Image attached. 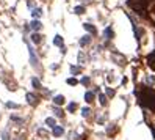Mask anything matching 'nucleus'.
Masks as SVG:
<instances>
[{
	"label": "nucleus",
	"instance_id": "nucleus-8",
	"mask_svg": "<svg viewBox=\"0 0 155 140\" xmlns=\"http://www.w3.org/2000/svg\"><path fill=\"white\" fill-rule=\"evenodd\" d=\"M53 44L58 46V47H63V38H61L60 35H57V36L53 38Z\"/></svg>",
	"mask_w": 155,
	"mask_h": 140
},
{
	"label": "nucleus",
	"instance_id": "nucleus-12",
	"mask_svg": "<svg viewBox=\"0 0 155 140\" xmlns=\"http://www.w3.org/2000/svg\"><path fill=\"white\" fill-rule=\"evenodd\" d=\"M30 27H31L33 30H39V28H41V27H42V24H41V22H39V21H33V22H31V25H30Z\"/></svg>",
	"mask_w": 155,
	"mask_h": 140
},
{
	"label": "nucleus",
	"instance_id": "nucleus-9",
	"mask_svg": "<svg viewBox=\"0 0 155 140\" xmlns=\"http://www.w3.org/2000/svg\"><path fill=\"white\" fill-rule=\"evenodd\" d=\"M85 101H86V102H93L94 101V93L93 91H86V95H85Z\"/></svg>",
	"mask_w": 155,
	"mask_h": 140
},
{
	"label": "nucleus",
	"instance_id": "nucleus-1",
	"mask_svg": "<svg viewBox=\"0 0 155 140\" xmlns=\"http://www.w3.org/2000/svg\"><path fill=\"white\" fill-rule=\"evenodd\" d=\"M140 104L147 109H155V93L152 88H143L140 95Z\"/></svg>",
	"mask_w": 155,
	"mask_h": 140
},
{
	"label": "nucleus",
	"instance_id": "nucleus-18",
	"mask_svg": "<svg viewBox=\"0 0 155 140\" xmlns=\"http://www.w3.org/2000/svg\"><path fill=\"white\" fill-rule=\"evenodd\" d=\"M67 84H69V85H77L78 80H77L75 77H69V79H67Z\"/></svg>",
	"mask_w": 155,
	"mask_h": 140
},
{
	"label": "nucleus",
	"instance_id": "nucleus-20",
	"mask_svg": "<svg viewBox=\"0 0 155 140\" xmlns=\"http://www.w3.org/2000/svg\"><path fill=\"white\" fill-rule=\"evenodd\" d=\"M75 109H77V104H75V102H71V104H69V107H67V110H69V112H74Z\"/></svg>",
	"mask_w": 155,
	"mask_h": 140
},
{
	"label": "nucleus",
	"instance_id": "nucleus-21",
	"mask_svg": "<svg viewBox=\"0 0 155 140\" xmlns=\"http://www.w3.org/2000/svg\"><path fill=\"white\" fill-rule=\"evenodd\" d=\"M6 107H11V109H17L19 105L14 104V102H6Z\"/></svg>",
	"mask_w": 155,
	"mask_h": 140
},
{
	"label": "nucleus",
	"instance_id": "nucleus-7",
	"mask_svg": "<svg viewBox=\"0 0 155 140\" xmlns=\"http://www.w3.org/2000/svg\"><path fill=\"white\" fill-rule=\"evenodd\" d=\"M53 102H55L57 105H61V104H64V96H61V95L55 96V98H53Z\"/></svg>",
	"mask_w": 155,
	"mask_h": 140
},
{
	"label": "nucleus",
	"instance_id": "nucleus-16",
	"mask_svg": "<svg viewBox=\"0 0 155 140\" xmlns=\"http://www.w3.org/2000/svg\"><path fill=\"white\" fill-rule=\"evenodd\" d=\"M45 124H47L49 128H53L57 123H55V120H53V118H47V120H45Z\"/></svg>",
	"mask_w": 155,
	"mask_h": 140
},
{
	"label": "nucleus",
	"instance_id": "nucleus-22",
	"mask_svg": "<svg viewBox=\"0 0 155 140\" xmlns=\"http://www.w3.org/2000/svg\"><path fill=\"white\" fill-rule=\"evenodd\" d=\"M81 115H83V116H88V115H89V109H88V107H85L83 110H81Z\"/></svg>",
	"mask_w": 155,
	"mask_h": 140
},
{
	"label": "nucleus",
	"instance_id": "nucleus-11",
	"mask_svg": "<svg viewBox=\"0 0 155 140\" xmlns=\"http://www.w3.org/2000/svg\"><path fill=\"white\" fill-rule=\"evenodd\" d=\"M89 41H91V36H83V38L80 39V46H86V44H89Z\"/></svg>",
	"mask_w": 155,
	"mask_h": 140
},
{
	"label": "nucleus",
	"instance_id": "nucleus-13",
	"mask_svg": "<svg viewBox=\"0 0 155 140\" xmlns=\"http://www.w3.org/2000/svg\"><path fill=\"white\" fill-rule=\"evenodd\" d=\"M31 41L36 43V44L41 43V35H39V33H33V35H31Z\"/></svg>",
	"mask_w": 155,
	"mask_h": 140
},
{
	"label": "nucleus",
	"instance_id": "nucleus-24",
	"mask_svg": "<svg viewBox=\"0 0 155 140\" xmlns=\"http://www.w3.org/2000/svg\"><path fill=\"white\" fill-rule=\"evenodd\" d=\"M71 71H72V74H77V72L80 71V68H77V66H72V68H71Z\"/></svg>",
	"mask_w": 155,
	"mask_h": 140
},
{
	"label": "nucleus",
	"instance_id": "nucleus-14",
	"mask_svg": "<svg viewBox=\"0 0 155 140\" xmlns=\"http://www.w3.org/2000/svg\"><path fill=\"white\" fill-rule=\"evenodd\" d=\"M31 14H33V18H41L42 11H41L39 8H35V9H33V13H31Z\"/></svg>",
	"mask_w": 155,
	"mask_h": 140
},
{
	"label": "nucleus",
	"instance_id": "nucleus-27",
	"mask_svg": "<svg viewBox=\"0 0 155 140\" xmlns=\"http://www.w3.org/2000/svg\"><path fill=\"white\" fill-rule=\"evenodd\" d=\"M83 2H93V0H83Z\"/></svg>",
	"mask_w": 155,
	"mask_h": 140
},
{
	"label": "nucleus",
	"instance_id": "nucleus-6",
	"mask_svg": "<svg viewBox=\"0 0 155 140\" xmlns=\"http://www.w3.org/2000/svg\"><path fill=\"white\" fill-rule=\"evenodd\" d=\"M83 28L86 30V32L93 33V35H96V32H97V30H96V27H94V25H91V24H83Z\"/></svg>",
	"mask_w": 155,
	"mask_h": 140
},
{
	"label": "nucleus",
	"instance_id": "nucleus-5",
	"mask_svg": "<svg viewBox=\"0 0 155 140\" xmlns=\"http://www.w3.org/2000/svg\"><path fill=\"white\" fill-rule=\"evenodd\" d=\"M28 51H30V57H31V65H33V66H36V63H38V58H36L35 51H33L31 46H28Z\"/></svg>",
	"mask_w": 155,
	"mask_h": 140
},
{
	"label": "nucleus",
	"instance_id": "nucleus-26",
	"mask_svg": "<svg viewBox=\"0 0 155 140\" xmlns=\"http://www.w3.org/2000/svg\"><path fill=\"white\" fill-rule=\"evenodd\" d=\"M107 93H108V96H113L114 95V91H113V90H110V88H107Z\"/></svg>",
	"mask_w": 155,
	"mask_h": 140
},
{
	"label": "nucleus",
	"instance_id": "nucleus-17",
	"mask_svg": "<svg viewBox=\"0 0 155 140\" xmlns=\"http://www.w3.org/2000/svg\"><path fill=\"white\" fill-rule=\"evenodd\" d=\"M33 87H35V88H41V82H39L38 80V79H36V77H33Z\"/></svg>",
	"mask_w": 155,
	"mask_h": 140
},
{
	"label": "nucleus",
	"instance_id": "nucleus-23",
	"mask_svg": "<svg viewBox=\"0 0 155 140\" xmlns=\"http://www.w3.org/2000/svg\"><path fill=\"white\" fill-rule=\"evenodd\" d=\"M81 84H83V85H88V84H89V77H83V79H81Z\"/></svg>",
	"mask_w": 155,
	"mask_h": 140
},
{
	"label": "nucleus",
	"instance_id": "nucleus-10",
	"mask_svg": "<svg viewBox=\"0 0 155 140\" xmlns=\"http://www.w3.org/2000/svg\"><path fill=\"white\" fill-rule=\"evenodd\" d=\"M103 35L105 36H107V38H113V36H114V33H113V28H111V27H107V28H105V32H103Z\"/></svg>",
	"mask_w": 155,
	"mask_h": 140
},
{
	"label": "nucleus",
	"instance_id": "nucleus-4",
	"mask_svg": "<svg viewBox=\"0 0 155 140\" xmlns=\"http://www.w3.org/2000/svg\"><path fill=\"white\" fill-rule=\"evenodd\" d=\"M63 132H64V129H63L61 126H57V124L53 126V135H55V137H61Z\"/></svg>",
	"mask_w": 155,
	"mask_h": 140
},
{
	"label": "nucleus",
	"instance_id": "nucleus-15",
	"mask_svg": "<svg viewBox=\"0 0 155 140\" xmlns=\"http://www.w3.org/2000/svg\"><path fill=\"white\" fill-rule=\"evenodd\" d=\"M74 13H75V14H83V13H85V8H83V6H75V8H74Z\"/></svg>",
	"mask_w": 155,
	"mask_h": 140
},
{
	"label": "nucleus",
	"instance_id": "nucleus-25",
	"mask_svg": "<svg viewBox=\"0 0 155 140\" xmlns=\"http://www.w3.org/2000/svg\"><path fill=\"white\" fill-rule=\"evenodd\" d=\"M55 115H57V116H63V112L60 110V109H57V110H55Z\"/></svg>",
	"mask_w": 155,
	"mask_h": 140
},
{
	"label": "nucleus",
	"instance_id": "nucleus-19",
	"mask_svg": "<svg viewBox=\"0 0 155 140\" xmlns=\"http://www.w3.org/2000/svg\"><path fill=\"white\" fill-rule=\"evenodd\" d=\"M99 99H100V104L102 105L107 104V96H105V95H99Z\"/></svg>",
	"mask_w": 155,
	"mask_h": 140
},
{
	"label": "nucleus",
	"instance_id": "nucleus-3",
	"mask_svg": "<svg viewBox=\"0 0 155 140\" xmlns=\"http://www.w3.org/2000/svg\"><path fill=\"white\" fill-rule=\"evenodd\" d=\"M27 101H28V104H31V105L38 104V98H36L35 95H31V93H28V95H27Z\"/></svg>",
	"mask_w": 155,
	"mask_h": 140
},
{
	"label": "nucleus",
	"instance_id": "nucleus-2",
	"mask_svg": "<svg viewBox=\"0 0 155 140\" xmlns=\"http://www.w3.org/2000/svg\"><path fill=\"white\" fill-rule=\"evenodd\" d=\"M147 61H149V66H150V68L155 69V51L149 54V57H147Z\"/></svg>",
	"mask_w": 155,
	"mask_h": 140
}]
</instances>
